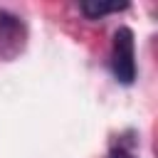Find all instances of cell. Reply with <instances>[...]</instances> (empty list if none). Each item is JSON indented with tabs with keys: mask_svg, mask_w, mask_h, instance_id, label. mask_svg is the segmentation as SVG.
I'll return each mask as SVG.
<instances>
[{
	"mask_svg": "<svg viewBox=\"0 0 158 158\" xmlns=\"http://www.w3.org/2000/svg\"><path fill=\"white\" fill-rule=\"evenodd\" d=\"M109 67H111L114 79L118 84H123V86H131L136 81V77H138V67H136V37H133V30L126 27V25L116 27V32H114Z\"/></svg>",
	"mask_w": 158,
	"mask_h": 158,
	"instance_id": "obj_1",
	"label": "cell"
},
{
	"mask_svg": "<svg viewBox=\"0 0 158 158\" xmlns=\"http://www.w3.org/2000/svg\"><path fill=\"white\" fill-rule=\"evenodd\" d=\"M27 25L20 15H15L7 7H0V59L12 62L17 59L27 47Z\"/></svg>",
	"mask_w": 158,
	"mask_h": 158,
	"instance_id": "obj_2",
	"label": "cell"
},
{
	"mask_svg": "<svg viewBox=\"0 0 158 158\" xmlns=\"http://www.w3.org/2000/svg\"><path fill=\"white\" fill-rule=\"evenodd\" d=\"M128 2H96V0H86V2H79V12L86 17V20H101L106 15H114V12H121L126 10Z\"/></svg>",
	"mask_w": 158,
	"mask_h": 158,
	"instance_id": "obj_3",
	"label": "cell"
},
{
	"mask_svg": "<svg viewBox=\"0 0 158 158\" xmlns=\"http://www.w3.org/2000/svg\"><path fill=\"white\" fill-rule=\"evenodd\" d=\"M106 158H136V156H133L126 146H114V148L109 151V156H106Z\"/></svg>",
	"mask_w": 158,
	"mask_h": 158,
	"instance_id": "obj_4",
	"label": "cell"
}]
</instances>
